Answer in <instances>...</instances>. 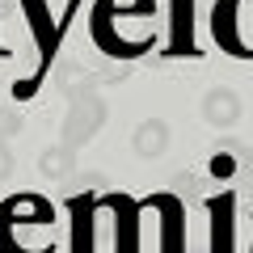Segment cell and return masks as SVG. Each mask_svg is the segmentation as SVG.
Wrapping results in <instances>:
<instances>
[{"label": "cell", "instance_id": "3", "mask_svg": "<svg viewBox=\"0 0 253 253\" xmlns=\"http://www.w3.org/2000/svg\"><path fill=\"white\" fill-rule=\"evenodd\" d=\"M245 114L241 97H236V89H207V97H203V118H207V126H219V131H228V126H236Z\"/></svg>", "mask_w": 253, "mask_h": 253}, {"label": "cell", "instance_id": "1", "mask_svg": "<svg viewBox=\"0 0 253 253\" xmlns=\"http://www.w3.org/2000/svg\"><path fill=\"white\" fill-rule=\"evenodd\" d=\"M101 123H106V101L97 93H76V101L68 106V118H63V144L81 152L101 131Z\"/></svg>", "mask_w": 253, "mask_h": 253}, {"label": "cell", "instance_id": "4", "mask_svg": "<svg viewBox=\"0 0 253 253\" xmlns=\"http://www.w3.org/2000/svg\"><path fill=\"white\" fill-rule=\"evenodd\" d=\"M131 148H135V156H144V161L165 156V148H169V123H165V118H144V123L135 126V135H131Z\"/></svg>", "mask_w": 253, "mask_h": 253}, {"label": "cell", "instance_id": "2", "mask_svg": "<svg viewBox=\"0 0 253 253\" xmlns=\"http://www.w3.org/2000/svg\"><path fill=\"white\" fill-rule=\"evenodd\" d=\"M253 26V0H219L215 9V38H224L228 51L241 55L245 30Z\"/></svg>", "mask_w": 253, "mask_h": 253}, {"label": "cell", "instance_id": "7", "mask_svg": "<svg viewBox=\"0 0 253 253\" xmlns=\"http://www.w3.org/2000/svg\"><path fill=\"white\" fill-rule=\"evenodd\" d=\"M9 173H13V152H9V144L0 139V181L9 177Z\"/></svg>", "mask_w": 253, "mask_h": 253}, {"label": "cell", "instance_id": "5", "mask_svg": "<svg viewBox=\"0 0 253 253\" xmlns=\"http://www.w3.org/2000/svg\"><path fill=\"white\" fill-rule=\"evenodd\" d=\"M72 169H76V148H68V144H55V148H46V152L38 156V173L51 177V181L68 177Z\"/></svg>", "mask_w": 253, "mask_h": 253}, {"label": "cell", "instance_id": "6", "mask_svg": "<svg viewBox=\"0 0 253 253\" xmlns=\"http://www.w3.org/2000/svg\"><path fill=\"white\" fill-rule=\"evenodd\" d=\"M17 131H21V118H17V110L0 106V139H4V135H17Z\"/></svg>", "mask_w": 253, "mask_h": 253}]
</instances>
